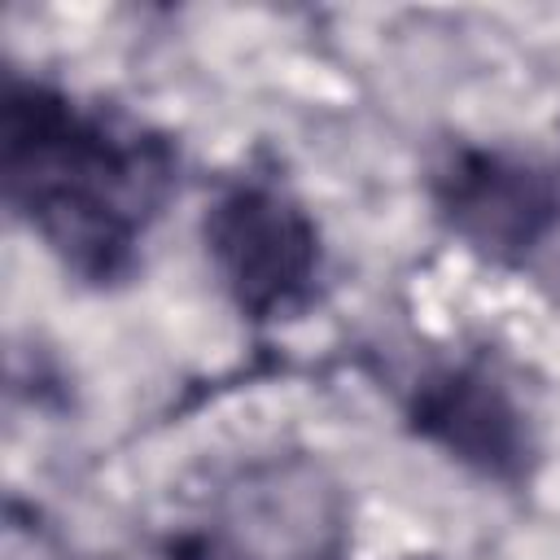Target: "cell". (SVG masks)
Instances as JSON below:
<instances>
[{
  "mask_svg": "<svg viewBox=\"0 0 560 560\" xmlns=\"http://www.w3.org/2000/svg\"><path fill=\"white\" fill-rule=\"evenodd\" d=\"M0 184L13 219L92 289L127 284L144 241L179 192L175 140L44 79H9L0 96Z\"/></svg>",
  "mask_w": 560,
  "mask_h": 560,
  "instance_id": "obj_1",
  "label": "cell"
},
{
  "mask_svg": "<svg viewBox=\"0 0 560 560\" xmlns=\"http://www.w3.org/2000/svg\"><path fill=\"white\" fill-rule=\"evenodd\" d=\"M162 560H249L245 547L219 529H175L162 542Z\"/></svg>",
  "mask_w": 560,
  "mask_h": 560,
  "instance_id": "obj_5",
  "label": "cell"
},
{
  "mask_svg": "<svg viewBox=\"0 0 560 560\" xmlns=\"http://www.w3.org/2000/svg\"><path fill=\"white\" fill-rule=\"evenodd\" d=\"M402 424L464 472L508 490L529 486L542 459L525 402L481 359L424 368L402 398Z\"/></svg>",
  "mask_w": 560,
  "mask_h": 560,
  "instance_id": "obj_4",
  "label": "cell"
},
{
  "mask_svg": "<svg viewBox=\"0 0 560 560\" xmlns=\"http://www.w3.org/2000/svg\"><path fill=\"white\" fill-rule=\"evenodd\" d=\"M424 188L438 223L494 267H525L560 228L556 175L499 144H446Z\"/></svg>",
  "mask_w": 560,
  "mask_h": 560,
  "instance_id": "obj_3",
  "label": "cell"
},
{
  "mask_svg": "<svg viewBox=\"0 0 560 560\" xmlns=\"http://www.w3.org/2000/svg\"><path fill=\"white\" fill-rule=\"evenodd\" d=\"M210 271L249 324H284L315 306L324 280V232L306 201L271 175L228 179L201 214Z\"/></svg>",
  "mask_w": 560,
  "mask_h": 560,
  "instance_id": "obj_2",
  "label": "cell"
}]
</instances>
